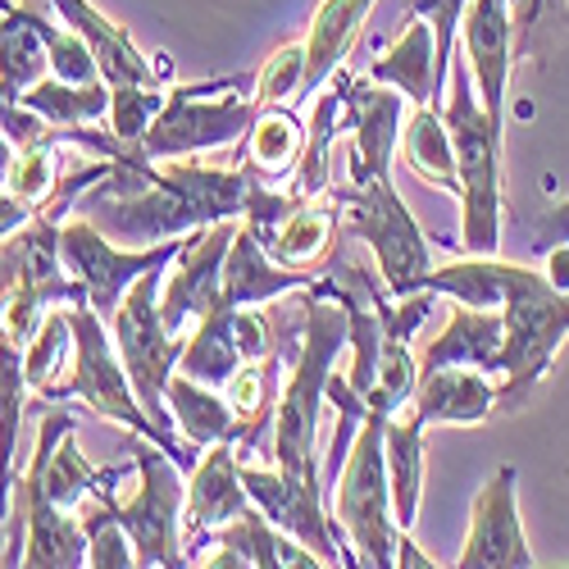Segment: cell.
Masks as SVG:
<instances>
[{"label": "cell", "instance_id": "obj_1", "mask_svg": "<svg viewBox=\"0 0 569 569\" xmlns=\"http://www.w3.org/2000/svg\"><path fill=\"white\" fill-rule=\"evenodd\" d=\"M141 160L114 164L110 178L91 182L78 197V214L97 223L119 247H160L169 237H187L219 219H242L260 178L242 169H206L192 160Z\"/></svg>", "mask_w": 569, "mask_h": 569}, {"label": "cell", "instance_id": "obj_2", "mask_svg": "<svg viewBox=\"0 0 569 569\" xmlns=\"http://www.w3.org/2000/svg\"><path fill=\"white\" fill-rule=\"evenodd\" d=\"M347 347H351V306L338 297L333 278H319L301 297V351L288 388H282V401L273 406V451H269L278 469L297 473L306 483H319V460H315L319 410L328 406V378H333L338 356Z\"/></svg>", "mask_w": 569, "mask_h": 569}, {"label": "cell", "instance_id": "obj_3", "mask_svg": "<svg viewBox=\"0 0 569 569\" xmlns=\"http://www.w3.org/2000/svg\"><path fill=\"white\" fill-rule=\"evenodd\" d=\"M442 119L456 147V178H460V251L465 256H497L501 247V132L506 123L492 119L479 101L469 64L451 60Z\"/></svg>", "mask_w": 569, "mask_h": 569}, {"label": "cell", "instance_id": "obj_4", "mask_svg": "<svg viewBox=\"0 0 569 569\" xmlns=\"http://www.w3.org/2000/svg\"><path fill=\"white\" fill-rule=\"evenodd\" d=\"M73 315V369H69V383H51L41 397L46 401H82L91 415H101L119 429H132L137 438L156 442L160 451H169L178 460V469H192L197 465V447L182 442V438H169L160 423L141 410L132 383H128V369L114 351V338H110V323L91 310V306H69Z\"/></svg>", "mask_w": 569, "mask_h": 569}, {"label": "cell", "instance_id": "obj_5", "mask_svg": "<svg viewBox=\"0 0 569 569\" xmlns=\"http://www.w3.org/2000/svg\"><path fill=\"white\" fill-rule=\"evenodd\" d=\"M565 338H569V292H556L542 269L519 264L501 306V356L492 369V378H501L497 383L501 415H515L533 397Z\"/></svg>", "mask_w": 569, "mask_h": 569}, {"label": "cell", "instance_id": "obj_6", "mask_svg": "<svg viewBox=\"0 0 569 569\" xmlns=\"http://www.w3.org/2000/svg\"><path fill=\"white\" fill-rule=\"evenodd\" d=\"M383 423L388 415H373L351 438V451L333 479V515L338 538L347 547L351 565L388 569L397 560V515H392V488H388V451H383Z\"/></svg>", "mask_w": 569, "mask_h": 569}, {"label": "cell", "instance_id": "obj_7", "mask_svg": "<svg viewBox=\"0 0 569 569\" xmlns=\"http://www.w3.org/2000/svg\"><path fill=\"white\" fill-rule=\"evenodd\" d=\"M164 269H147L132 288L123 292L114 319H110V338H114V351L128 369V383L160 429L169 438L173 433V415H169V378L178 369V356H182V338H173L164 319H160V288H164ZM187 442V438H182Z\"/></svg>", "mask_w": 569, "mask_h": 569}, {"label": "cell", "instance_id": "obj_8", "mask_svg": "<svg viewBox=\"0 0 569 569\" xmlns=\"http://www.w3.org/2000/svg\"><path fill=\"white\" fill-rule=\"evenodd\" d=\"M333 201L342 206V228L373 251L388 297L419 292V282L429 278L433 260H429V242H423V228L406 210L397 182L392 178L347 182Z\"/></svg>", "mask_w": 569, "mask_h": 569}, {"label": "cell", "instance_id": "obj_9", "mask_svg": "<svg viewBox=\"0 0 569 569\" xmlns=\"http://www.w3.org/2000/svg\"><path fill=\"white\" fill-rule=\"evenodd\" d=\"M132 460H137V492L128 501H119L114 492V515L137 547V565L178 569L187 565V547H182L187 483L178 479V460L147 438H137Z\"/></svg>", "mask_w": 569, "mask_h": 569}, {"label": "cell", "instance_id": "obj_10", "mask_svg": "<svg viewBox=\"0 0 569 569\" xmlns=\"http://www.w3.org/2000/svg\"><path fill=\"white\" fill-rule=\"evenodd\" d=\"M214 82H187L169 87L164 110L151 119L147 137H141V156L147 160H187V156H206L223 151L232 141H242L260 114L256 97H210Z\"/></svg>", "mask_w": 569, "mask_h": 569}, {"label": "cell", "instance_id": "obj_11", "mask_svg": "<svg viewBox=\"0 0 569 569\" xmlns=\"http://www.w3.org/2000/svg\"><path fill=\"white\" fill-rule=\"evenodd\" d=\"M187 247V237H169L160 247H119L110 237L91 223V219H64L60 223V256H64V269L69 278H78V288L87 292V306L97 310L106 323L114 319L123 292L132 282L147 273V269H160V264H173L178 251Z\"/></svg>", "mask_w": 569, "mask_h": 569}, {"label": "cell", "instance_id": "obj_12", "mask_svg": "<svg viewBox=\"0 0 569 569\" xmlns=\"http://www.w3.org/2000/svg\"><path fill=\"white\" fill-rule=\"evenodd\" d=\"M242 488L273 529H282L301 547H310L323 565H351L338 529L328 525V515L319 506V483H306L278 465H247L242 460Z\"/></svg>", "mask_w": 569, "mask_h": 569}, {"label": "cell", "instance_id": "obj_13", "mask_svg": "<svg viewBox=\"0 0 569 569\" xmlns=\"http://www.w3.org/2000/svg\"><path fill=\"white\" fill-rule=\"evenodd\" d=\"M237 219H219L210 228L187 232V247L169 273V288H160V319L173 338H182L187 323H201L223 306V260L237 237Z\"/></svg>", "mask_w": 569, "mask_h": 569}, {"label": "cell", "instance_id": "obj_14", "mask_svg": "<svg viewBox=\"0 0 569 569\" xmlns=\"http://www.w3.org/2000/svg\"><path fill=\"white\" fill-rule=\"evenodd\" d=\"M333 78H338L347 128H351V160H347L351 182L392 178V156L401 147V128H406V97L373 78H351V73H333Z\"/></svg>", "mask_w": 569, "mask_h": 569}, {"label": "cell", "instance_id": "obj_15", "mask_svg": "<svg viewBox=\"0 0 569 569\" xmlns=\"http://www.w3.org/2000/svg\"><path fill=\"white\" fill-rule=\"evenodd\" d=\"M519 473L515 465H501L492 479L479 488L469 510V538L460 547V569H529L533 547L525 538V525H519Z\"/></svg>", "mask_w": 569, "mask_h": 569}, {"label": "cell", "instance_id": "obj_16", "mask_svg": "<svg viewBox=\"0 0 569 569\" xmlns=\"http://www.w3.org/2000/svg\"><path fill=\"white\" fill-rule=\"evenodd\" d=\"M187 565H210V569H319L323 560L273 529L260 510L237 515L232 525L206 533L201 542L187 547Z\"/></svg>", "mask_w": 569, "mask_h": 569}, {"label": "cell", "instance_id": "obj_17", "mask_svg": "<svg viewBox=\"0 0 569 569\" xmlns=\"http://www.w3.org/2000/svg\"><path fill=\"white\" fill-rule=\"evenodd\" d=\"M256 510L247 488H242V460H237L232 442L206 447V460L192 465L187 479V506H182V547L201 542L206 533L232 525L237 515Z\"/></svg>", "mask_w": 569, "mask_h": 569}, {"label": "cell", "instance_id": "obj_18", "mask_svg": "<svg viewBox=\"0 0 569 569\" xmlns=\"http://www.w3.org/2000/svg\"><path fill=\"white\" fill-rule=\"evenodd\" d=\"M515 23L506 0H469L465 10V64L479 87V101L492 119L506 123V91L515 69Z\"/></svg>", "mask_w": 569, "mask_h": 569}, {"label": "cell", "instance_id": "obj_19", "mask_svg": "<svg viewBox=\"0 0 569 569\" xmlns=\"http://www.w3.org/2000/svg\"><path fill=\"white\" fill-rule=\"evenodd\" d=\"M497 410V383L492 373L469 369V365H447L433 373H419V388L410 401V415L423 429H479Z\"/></svg>", "mask_w": 569, "mask_h": 569}, {"label": "cell", "instance_id": "obj_20", "mask_svg": "<svg viewBox=\"0 0 569 569\" xmlns=\"http://www.w3.org/2000/svg\"><path fill=\"white\" fill-rule=\"evenodd\" d=\"M56 14L64 28H73L87 46H91V56H97L101 64V78L106 82H137V87H164L160 78L169 73L173 78V64L169 60H147V51H137V41L110 23L91 0H51Z\"/></svg>", "mask_w": 569, "mask_h": 569}, {"label": "cell", "instance_id": "obj_21", "mask_svg": "<svg viewBox=\"0 0 569 569\" xmlns=\"http://www.w3.org/2000/svg\"><path fill=\"white\" fill-rule=\"evenodd\" d=\"M315 282V269H288L278 264L260 237L242 223L228 247V260H223V306L242 310V306H260V301H278L288 292H306Z\"/></svg>", "mask_w": 569, "mask_h": 569}, {"label": "cell", "instance_id": "obj_22", "mask_svg": "<svg viewBox=\"0 0 569 569\" xmlns=\"http://www.w3.org/2000/svg\"><path fill=\"white\" fill-rule=\"evenodd\" d=\"M373 82H388L397 87L410 106H438L442 110V82H438V41L433 28L423 19H410L401 28V37L388 46V56H378L369 64Z\"/></svg>", "mask_w": 569, "mask_h": 569}, {"label": "cell", "instance_id": "obj_23", "mask_svg": "<svg viewBox=\"0 0 569 569\" xmlns=\"http://www.w3.org/2000/svg\"><path fill=\"white\" fill-rule=\"evenodd\" d=\"M497 356H501V310H473V306L451 301V319L442 333L423 347L419 373H433L447 365H469V369L492 373Z\"/></svg>", "mask_w": 569, "mask_h": 569}, {"label": "cell", "instance_id": "obj_24", "mask_svg": "<svg viewBox=\"0 0 569 569\" xmlns=\"http://www.w3.org/2000/svg\"><path fill=\"white\" fill-rule=\"evenodd\" d=\"M342 228V206L333 197L319 201H297L288 214H278V223L269 232H260V247L288 269H306L319 264L333 247V237Z\"/></svg>", "mask_w": 569, "mask_h": 569}, {"label": "cell", "instance_id": "obj_25", "mask_svg": "<svg viewBox=\"0 0 569 569\" xmlns=\"http://www.w3.org/2000/svg\"><path fill=\"white\" fill-rule=\"evenodd\" d=\"M369 10H373V0H323V6L315 10L310 32H306V87H301V101L342 69V60L351 51L356 32L365 28Z\"/></svg>", "mask_w": 569, "mask_h": 569}, {"label": "cell", "instance_id": "obj_26", "mask_svg": "<svg viewBox=\"0 0 569 569\" xmlns=\"http://www.w3.org/2000/svg\"><path fill=\"white\" fill-rule=\"evenodd\" d=\"M32 114H41L56 128L60 141H69L82 128H97L110 114V82H64V78H41L37 87H28L19 97Z\"/></svg>", "mask_w": 569, "mask_h": 569}, {"label": "cell", "instance_id": "obj_27", "mask_svg": "<svg viewBox=\"0 0 569 569\" xmlns=\"http://www.w3.org/2000/svg\"><path fill=\"white\" fill-rule=\"evenodd\" d=\"M242 151H247V169L264 187H278V182L297 178V164L306 151V123L288 106H269L256 114L251 132L242 137Z\"/></svg>", "mask_w": 569, "mask_h": 569}, {"label": "cell", "instance_id": "obj_28", "mask_svg": "<svg viewBox=\"0 0 569 569\" xmlns=\"http://www.w3.org/2000/svg\"><path fill=\"white\" fill-rule=\"evenodd\" d=\"M423 438L429 429L406 415H388L383 423V451H388V488H392V515L397 529H415L419 519V497H423Z\"/></svg>", "mask_w": 569, "mask_h": 569}, {"label": "cell", "instance_id": "obj_29", "mask_svg": "<svg viewBox=\"0 0 569 569\" xmlns=\"http://www.w3.org/2000/svg\"><path fill=\"white\" fill-rule=\"evenodd\" d=\"M515 269L510 260H497V256H465L447 269H429V278L419 282L423 292L433 297H447L456 306H473V310H501L506 306V292L515 282Z\"/></svg>", "mask_w": 569, "mask_h": 569}, {"label": "cell", "instance_id": "obj_30", "mask_svg": "<svg viewBox=\"0 0 569 569\" xmlns=\"http://www.w3.org/2000/svg\"><path fill=\"white\" fill-rule=\"evenodd\" d=\"M401 160L410 164V173L442 192H460L456 178V147H451V128L442 119L438 106H415V114L401 128Z\"/></svg>", "mask_w": 569, "mask_h": 569}, {"label": "cell", "instance_id": "obj_31", "mask_svg": "<svg viewBox=\"0 0 569 569\" xmlns=\"http://www.w3.org/2000/svg\"><path fill=\"white\" fill-rule=\"evenodd\" d=\"M169 415L173 429L192 447H214V442H237V415L223 392L197 383L187 373L169 378Z\"/></svg>", "mask_w": 569, "mask_h": 569}, {"label": "cell", "instance_id": "obj_32", "mask_svg": "<svg viewBox=\"0 0 569 569\" xmlns=\"http://www.w3.org/2000/svg\"><path fill=\"white\" fill-rule=\"evenodd\" d=\"M46 73H51V56H46L41 14L14 6L10 14H0V97L19 101Z\"/></svg>", "mask_w": 569, "mask_h": 569}, {"label": "cell", "instance_id": "obj_33", "mask_svg": "<svg viewBox=\"0 0 569 569\" xmlns=\"http://www.w3.org/2000/svg\"><path fill=\"white\" fill-rule=\"evenodd\" d=\"M237 365H242V351H237V338H232V306H219L192 328V338H182V356L173 373L197 378L206 388H223Z\"/></svg>", "mask_w": 569, "mask_h": 569}, {"label": "cell", "instance_id": "obj_34", "mask_svg": "<svg viewBox=\"0 0 569 569\" xmlns=\"http://www.w3.org/2000/svg\"><path fill=\"white\" fill-rule=\"evenodd\" d=\"M342 91H323L319 106H315V119L306 128V151H301V164H297V178H292V192L301 201H319L328 197V151H333V141L342 132Z\"/></svg>", "mask_w": 569, "mask_h": 569}, {"label": "cell", "instance_id": "obj_35", "mask_svg": "<svg viewBox=\"0 0 569 569\" xmlns=\"http://www.w3.org/2000/svg\"><path fill=\"white\" fill-rule=\"evenodd\" d=\"M73 360V315L60 306H46L37 333L28 338L23 351V373H28V388L46 392L60 378V369Z\"/></svg>", "mask_w": 569, "mask_h": 569}, {"label": "cell", "instance_id": "obj_36", "mask_svg": "<svg viewBox=\"0 0 569 569\" xmlns=\"http://www.w3.org/2000/svg\"><path fill=\"white\" fill-rule=\"evenodd\" d=\"M415 388H419V360H415L410 342L383 333V356H378V383L369 392V410L373 415H397L401 406L415 401Z\"/></svg>", "mask_w": 569, "mask_h": 569}, {"label": "cell", "instance_id": "obj_37", "mask_svg": "<svg viewBox=\"0 0 569 569\" xmlns=\"http://www.w3.org/2000/svg\"><path fill=\"white\" fill-rule=\"evenodd\" d=\"M169 87H137V82H110V132L123 141V147H141L151 119L164 110Z\"/></svg>", "mask_w": 569, "mask_h": 569}, {"label": "cell", "instance_id": "obj_38", "mask_svg": "<svg viewBox=\"0 0 569 569\" xmlns=\"http://www.w3.org/2000/svg\"><path fill=\"white\" fill-rule=\"evenodd\" d=\"M256 106L269 110V106H288V101H301V87H306V41H292V46H278V51L260 64L256 82Z\"/></svg>", "mask_w": 569, "mask_h": 569}, {"label": "cell", "instance_id": "obj_39", "mask_svg": "<svg viewBox=\"0 0 569 569\" xmlns=\"http://www.w3.org/2000/svg\"><path fill=\"white\" fill-rule=\"evenodd\" d=\"M56 182H60L56 141H37V147L14 151V164H10V178H6V187H10L14 197H23L32 210H41L46 201H51Z\"/></svg>", "mask_w": 569, "mask_h": 569}, {"label": "cell", "instance_id": "obj_40", "mask_svg": "<svg viewBox=\"0 0 569 569\" xmlns=\"http://www.w3.org/2000/svg\"><path fill=\"white\" fill-rule=\"evenodd\" d=\"M41 37H46V56H51V73L64 82H101V64L91 56V46L73 32V28H56L41 19Z\"/></svg>", "mask_w": 569, "mask_h": 569}, {"label": "cell", "instance_id": "obj_41", "mask_svg": "<svg viewBox=\"0 0 569 569\" xmlns=\"http://www.w3.org/2000/svg\"><path fill=\"white\" fill-rule=\"evenodd\" d=\"M465 10H469V0H410V14L433 28V41H438V82H442V91H447V73H451V60H456V32H460V23H465Z\"/></svg>", "mask_w": 569, "mask_h": 569}, {"label": "cell", "instance_id": "obj_42", "mask_svg": "<svg viewBox=\"0 0 569 569\" xmlns=\"http://www.w3.org/2000/svg\"><path fill=\"white\" fill-rule=\"evenodd\" d=\"M506 6H510V23H515V56H525V51H533L542 19L551 10H565V0H506Z\"/></svg>", "mask_w": 569, "mask_h": 569}, {"label": "cell", "instance_id": "obj_43", "mask_svg": "<svg viewBox=\"0 0 569 569\" xmlns=\"http://www.w3.org/2000/svg\"><path fill=\"white\" fill-rule=\"evenodd\" d=\"M529 242H533V251H551V247H565L569 242V197L533 214Z\"/></svg>", "mask_w": 569, "mask_h": 569}, {"label": "cell", "instance_id": "obj_44", "mask_svg": "<svg viewBox=\"0 0 569 569\" xmlns=\"http://www.w3.org/2000/svg\"><path fill=\"white\" fill-rule=\"evenodd\" d=\"M37 210L23 201V197H14L10 187H0V242H10V237L32 219Z\"/></svg>", "mask_w": 569, "mask_h": 569}, {"label": "cell", "instance_id": "obj_45", "mask_svg": "<svg viewBox=\"0 0 569 569\" xmlns=\"http://www.w3.org/2000/svg\"><path fill=\"white\" fill-rule=\"evenodd\" d=\"M542 273H547V282L556 292H569V242L542 251Z\"/></svg>", "mask_w": 569, "mask_h": 569}, {"label": "cell", "instance_id": "obj_46", "mask_svg": "<svg viewBox=\"0 0 569 569\" xmlns=\"http://www.w3.org/2000/svg\"><path fill=\"white\" fill-rule=\"evenodd\" d=\"M392 565H401V569H433L438 560H433L429 551H419V547H415L410 529H401V533H397V560H392Z\"/></svg>", "mask_w": 569, "mask_h": 569}, {"label": "cell", "instance_id": "obj_47", "mask_svg": "<svg viewBox=\"0 0 569 569\" xmlns=\"http://www.w3.org/2000/svg\"><path fill=\"white\" fill-rule=\"evenodd\" d=\"M14 141L6 137V132H0V187H6V178H10V164H14Z\"/></svg>", "mask_w": 569, "mask_h": 569}, {"label": "cell", "instance_id": "obj_48", "mask_svg": "<svg viewBox=\"0 0 569 569\" xmlns=\"http://www.w3.org/2000/svg\"><path fill=\"white\" fill-rule=\"evenodd\" d=\"M14 10V0H0V14H10Z\"/></svg>", "mask_w": 569, "mask_h": 569}]
</instances>
